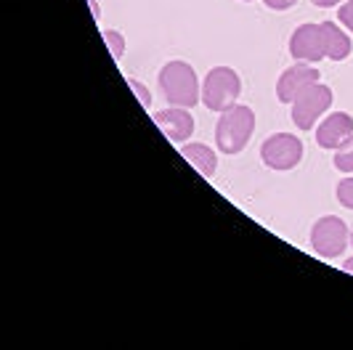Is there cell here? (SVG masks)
<instances>
[{"label":"cell","mask_w":353,"mask_h":350,"mask_svg":"<svg viewBox=\"0 0 353 350\" xmlns=\"http://www.w3.org/2000/svg\"><path fill=\"white\" fill-rule=\"evenodd\" d=\"M335 196L345 210H353V178H345V181H340V183H337Z\"/></svg>","instance_id":"9a60e30c"},{"label":"cell","mask_w":353,"mask_h":350,"mask_svg":"<svg viewBox=\"0 0 353 350\" xmlns=\"http://www.w3.org/2000/svg\"><path fill=\"white\" fill-rule=\"evenodd\" d=\"M245 3H250V0H245Z\"/></svg>","instance_id":"7402d4cb"},{"label":"cell","mask_w":353,"mask_h":350,"mask_svg":"<svg viewBox=\"0 0 353 350\" xmlns=\"http://www.w3.org/2000/svg\"><path fill=\"white\" fill-rule=\"evenodd\" d=\"M335 167L340 173H353V138H348L340 149H335Z\"/></svg>","instance_id":"4fadbf2b"},{"label":"cell","mask_w":353,"mask_h":350,"mask_svg":"<svg viewBox=\"0 0 353 350\" xmlns=\"http://www.w3.org/2000/svg\"><path fill=\"white\" fill-rule=\"evenodd\" d=\"M316 8H335V6H340L343 0H311Z\"/></svg>","instance_id":"d6986e66"},{"label":"cell","mask_w":353,"mask_h":350,"mask_svg":"<svg viewBox=\"0 0 353 350\" xmlns=\"http://www.w3.org/2000/svg\"><path fill=\"white\" fill-rule=\"evenodd\" d=\"M343 271H345V274H353V258H348V260L343 262Z\"/></svg>","instance_id":"ffe728a7"},{"label":"cell","mask_w":353,"mask_h":350,"mask_svg":"<svg viewBox=\"0 0 353 350\" xmlns=\"http://www.w3.org/2000/svg\"><path fill=\"white\" fill-rule=\"evenodd\" d=\"M181 154H183V159H189L194 165L202 178L212 181V175L218 170V154H215L212 146L202 143V141H192V143H183L181 146Z\"/></svg>","instance_id":"7c38bea8"},{"label":"cell","mask_w":353,"mask_h":350,"mask_svg":"<svg viewBox=\"0 0 353 350\" xmlns=\"http://www.w3.org/2000/svg\"><path fill=\"white\" fill-rule=\"evenodd\" d=\"M319 70L314 64H305V61H298L292 64L290 70L282 72L279 83H276V99L282 104H292L298 96H301L305 88H311L314 83H319Z\"/></svg>","instance_id":"ba28073f"},{"label":"cell","mask_w":353,"mask_h":350,"mask_svg":"<svg viewBox=\"0 0 353 350\" xmlns=\"http://www.w3.org/2000/svg\"><path fill=\"white\" fill-rule=\"evenodd\" d=\"M290 56L295 61H305V64H316L321 59H327L321 27L319 24H301V27H295V32L290 35Z\"/></svg>","instance_id":"52a82bcc"},{"label":"cell","mask_w":353,"mask_h":350,"mask_svg":"<svg viewBox=\"0 0 353 350\" xmlns=\"http://www.w3.org/2000/svg\"><path fill=\"white\" fill-rule=\"evenodd\" d=\"M263 3L271 11H287V8H292L298 0H263Z\"/></svg>","instance_id":"ac0fdd59"},{"label":"cell","mask_w":353,"mask_h":350,"mask_svg":"<svg viewBox=\"0 0 353 350\" xmlns=\"http://www.w3.org/2000/svg\"><path fill=\"white\" fill-rule=\"evenodd\" d=\"M348 245H351V228L345 226L337 215H324L311 228V247L324 260L340 258Z\"/></svg>","instance_id":"277c9868"},{"label":"cell","mask_w":353,"mask_h":350,"mask_svg":"<svg viewBox=\"0 0 353 350\" xmlns=\"http://www.w3.org/2000/svg\"><path fill=\"white\" fill-rule=\"evenodd\" d=\"M303 154V141L292 133H274L261 143V159L271 170H292L301 165Z\"/></svg>","instance_id":"8992f818"},{"label":"cell","mask_w":353,"mask_h":350,"mask_svg":"<svg viewBox=\"0 0 353 350\" xmlns=\"http://www.w3.org/2000/svg\"><path fill=\"white\" fill-rule=\"evenodd\" d=\"M128 85H130V90L139 96L141 106H146V109H149V104H152V93H149V90L141 85V80H136V77H128Z\"/></svg>","instance_id":"e0dca14e"},{"label":"cell","mask_w":353,"mask_h":350,"mask_svg":"<svg viewBox=\"0 0 353 350\" xmlns=\"http://www.w3.org/2000/svg\"><path fill=\"white\" fill-rule=\"evenodd\" d=\"M159 88H162V96L170 106H186V109H194L196 104H202V83L196 77V72L192 64L186 61H168L162 70H159Z\"/></svg>","instance_id":"6da1fadb"},{"label":"cell","mask_w":353,"mask_h":350,"mask_svg":"<svg viewBox=\"0 0 353 350\" xmlns=\"http://www.w3.org/2000/svg\"><path fill=\"white\" fill-rule=\"evenodd\" d=\"M154 125H159V130L176 143H186L194 133V117L186 106H168L162 112H154Z\"/></svg>","instance_id":"9c48e42d"},{"label":"cell","mask_w":353,"mask_h":350,"mask_svg":"<svg viewBox=\"0 0 353 350\" xmlns=\"http://www.w3.org/2000/svg\"><path fill=\"white\" fill-rule=\"evenodd\" d=\"M348 138H353V117L348 112H332L327 114L316 127V143L321 149L335 152Z\"/></svg>","instance_id":"30bf717a"},{"label":"cell","mask_w":353,"mask_h":350,"mask_svg":"<svg viewBox=\"0 0 353 350\" xmlns=\"http://www.w3.org/2000/svg\"><path fill=\"white\" fill-rule=\"evenodd\" d=\"M319 27H321V35H324V53H327V59L345 61L353 51V43H351V35L343 30V24H337V21H321Z\"/></svg>","instance_id":"8fae6325"},{"label":"cell","mask_w":353,"mask_h":350,"mask_svg":"<svg viewBox=\"0 0 353 350\" xmlns=\"http://www.w3.org/2000/svg\"><path fill=\"white\" fill-rule=\"evenodd\" d=\"M239 96H242V77L231 67H212L202 80V104L215 114L236 106Z\"/></svg>","instance_id":"3957f363"},{"label":"cell","mask_w":353,"mask_h":350,"mask_svg":"<svg viewBox=\"0 0 353 350\" xmlns=\"http://www.w3.org/2000/svg\"><path fill=\"white\" fill-rule=\"evenodd\" d=\"M337 19H340V24L353 35V3L351 0H345V3L337 6Z\"/></svg>","instance_id":"2e32d148"},{"label":"cell","mask_w":353,"mask_h":350,"mask_svg":"<svg viewBox=\"0 0 353 350\" xmlns=\"http://www.w3.org/2000/svg\"><path fill=\"white\" fill-rule=\"evenodd\" d=\"M292 123L298 125L301 130H314L316 123L330 112L332 106V88L324 85L321 80L314 83L311 88H305L301 96L292 101Z\"/></svg>","instance_id":"5b68a950"},{"label":"cell","mask_w":353,"mask_h":350,"mask_svg":"<svg viewBox=\"0 0 353 350\" xmlns=\"http://www.w3.org/2000/svg\"><path fill=\"white\" fill-rule=\"evenodd\" d=\"M252 133H255V112L245 104H236L221 112L218 125H215V146L223 154L234 157V154L245 152Z\"/></svg>","instance_id":"7a4b0ae2"},{"label":"cell","mask_w":353,"mask_h":350,"mask_svg":"<svg viewBox=\"0 0 353 350\" xmlns=\"http://www.w3.org/2000/svg\"><path fill=\"white\" fill-rule=\"evenodd\" d=\"M351 3H353V0H351Z\"/></svg>","instance_id":"603a6c76"},{"label":"cell","mask_w":353,"mask_h":350,"mask_svg":"<svg viewBox=\"0 0 353 350\" xmlns=\"http://www.w3.org/2000/svg\"><path fill=\"white\" fill-rule=\"evenodd\" d=\"M104 40H106V48L112 53V59H123L125 56V48H128V40L123 37V32H117V30H104Z\"/></svg>","instance_id":"5bb4252c"},{"label":"cell","mask_w":353,"mask_h":350,"mask_svg":"<svg viewBox=\"0 0 353 350\" xmlns=\"http://www.w3.org/2000/svg\"><path fill=\"white\" fill-rule=\"evenodd\" d=\"M351 245H353V226H351Z\"/></svg>","instance_id":"44dd1931"}]
</instances>
